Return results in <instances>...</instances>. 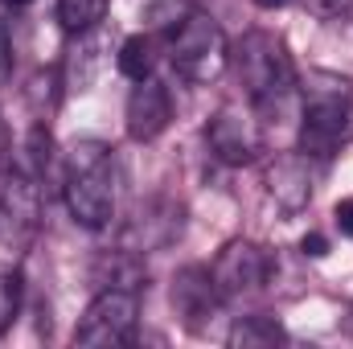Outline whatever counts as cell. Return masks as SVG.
Segmentation results:
<instances>
[{"instance_id": "ffe728a7", "label": "cell", "mask_w": 353, "mask_h": 349, "mask_svg": "<svg viewBox=\"0 0 353 349\" xmlns=\"http://www.w3.org/2000/svg\"><path fill=\"white\" fill-rule=\"evenodd\" d=\"M333 226H337L345 239H353V197H341V201L333 206Z\"/></svg>"}, {"instance_id": "7a4b0ae2", "label": "cell", "mask_w": 353, "mask_h": 349, "mask_svg": "<svg viewBox=\"0 0 353 349\" xmlns=\"http://www.w3.org/2000/svg\"><path fill=\"white\" fill-rule=\"evenodd\" d=\"M62 201L87 230H103L115 218V152L103 140H74L62 157Z\"/></svg>"}, {"instance_id": "cb8c5ba5", "label": "cell", "mask_w": 353, "mask_h": 349, "mask_svg": "<svg viewBox=\"0 0 353 349\" xmlns=\"http://www.w3.org/2000/svg\"><path fill=\"white\" fill-rule=\"evenodd\" d=\"M283 4H292V0H255V8H283Z\"/></svg>"}, {"instance_id": "d4e9b609", "label": "cell", "mask_w": 353, "mask_h": 349, "mask_svg": "<svg viewBox=\"0 0 353 349\" xmlns=\"http://www.w3.org/2000/svg\"><path fill=\"white\" fill-rule=\"evenodd\" d=\"M0 4H8V8H25V4H33V0H0Z\"/></svg>"}, {"instance_id": "7402d4cb", "label": "cell", "mask_w": 353, "mask_h": 349, "mask_svg": "<svg viewBox=\"0 0 353 349\" xmlns=\"http://www.w3.org/2000/svg\"><path fill=\"white\" fill-rule=\"evenodd\" d=\"M300 251H304L308 259H325V255H329V239L312 230V235H304V239H300Z\"/></svg>"}, {"instance_id": "6da1fadb", "label": "cell", "mask_w": 353, "mask_h": 349, "mask_svg": "<svg viewBox=\"0 0 353 349\" xmlns=\"http://www.w3.org/2000/svg\"><path fill=\"white\" fill-rule=\"evenodd\" d=\"M296 87H300V152L308 161H333L350 136L353 83L333 70H308Z\"/></svg>"}, {"instance_id": "5bb4252c", "label": "cell", "mask_w": 353, "mask_h": 349, "mask_svg": "<svg viewBox=\"0 0 353 349\" xmlns=\"http://www.w3.org/2000/svg\"><path fill=\"white\" fill-rule=\"evenodd\" d=\"M144 279H148L144 255L132 251V247H115V251L99 255V263H94V283H99V288H128V292H140Z\"/></svg>"}, {"instance_id": "52a82bcc", "label": "cell", "mask_w": 353, "mask_h": 349, "mask_svg": "<svg viewBox=\"0 0 353 349\" xmlns=\"http://www.w3.org/2000/svg\"><path fill=\"white\" fill-rule=\"evenodd\" d=\"M205 144H210V157L218 165H230V169L255 165L263 152V128H259L255 107L222 103L205 123Z\"/></svg>"}, {"instance_id": "277c9868", "label": "cell", "mask_w": 353, "mask_h": 349, "mask_svg": "<svg viewBox=\"0 0 353 349\" xmlns=\"http://www.w3.org/2000/svg\"><path fill=\"white\" fill-rule=\"evenodd\" d=\"M161 37H165V54H169L173 70L193 87L218 83L230 66V41H226L222 25L197 4H185L161 29Z\"/></svg>"}, {"instance_id": "603a6c76", "label": "cell", "mask_w": 353, "mask_h": 349, "mask_svg": "<svg viewBox=\"0 0 353 349\" xmlns=\"http://www.w3.org/2000/svg\"><path fill=\"white\" fill-rule=\"evenodd\" d=\"M4 165H12V140H8V128H4V119H0V169Z\"/></svg>"}, {"instance_id": "9a60e30c", "label": "cell", "mask_w": 353, "mask_h": 349, "mask_svg": "<svg viewBox=\"0 0 353 349\" xmlns=\"http://www.w3.org/2000/svg\"><path fill=\"white\" fill-rule=\"evenodd\" d=\"M288 341V329L275 321V317H239L226 333V346L230 349H271Z\"/></svg>"}, {"instance_id": "2e32d148", "label": "cell", "mask_w": 353, "mask_h": 349, "mask_svg": "<svg viewBox=\"0 0 353 349\" xmlns=\"http://www.w3.org/2000/svg\"><path fill=\"white\" fill-rule=\"evenodd\" d=\"M157 62H161V41H157L152 33H132V37L119 46V74L132 79V83L152 79Z\"/></svg>"}, {"instance_id": "5b68a950", "label": "cell", "mask_w": 353, "mask_h": 349, "mask_svg": "<svg viewBox=\"0 0 353 349\" xmlns=\"http://www.w3.org/2000/svg\"><path fill=\"white\" fill-rule=\"evenodd\" d=\"M210 275H214L222 304H243V300H255L259 292H267V283L275 279V255L259 243L234 239L218 251Z\"/></svg>"}, {"instance_id": "30bf717a", "label": "cell", "mask_w": 353, "mask_h": 349, "mask_svg": "<svg viewBox=\"0 0 353 349\" xmlns=\"http://www.w3.org/2000/svg\"><path fill=\"white\" fill-rule=\"evenodd\" d=\"M173 123V94L161 79H140L132 94H128V107H123V128L136 144H152L169 132Z\"/></svg>"}, {"instance_id": "9c48e42d", "label": "cell", "mask_w": 353, "mask_h": 349, "mask_svg": "<svg viewBox=\"0 0 353 349\" xmlns=\"http://www.w3.org/2000/svg\"><path fill=\"white\" fill-rule=\"evenodd\" d=\"M169 300H173V312L181 317V325L189 333H197V337L210 333V325H214V317L222 308V296L214 288V275L201 263H189V267L176 271L173 288H169Z\"/></svg>"}, {"instance_id": "3957f363", "label": "cell", "mask_w": 353, "mask_h": 349, "mask_svg": "<svg viewBox=\"0 0 353 349\" xmlns=\"http://www.w3.org/2000/svg\"><path fill=\"white\" fill-rule=\"evenodd\" d=\"M230 66H234L239 87H243L247 103L255 111H271V107L279 111L288 103V94L296 90V83H300L283 37L271 33V29H247L230 46Z\"/></svg>"}, {"instance_id": "8992f818", "label": "cell", "mask_w": 353, "mask_h": 349, "mask_svg": "<svg viewBox=\"0 0 353 349\" xmlns=\"http://www.w3.org/2000/svg\"><path fill=\"white\" fill-rule=\"evenodd\" d=\"M136 329H140V292L99 288L83 321L74 325V346H128Z\"/></svg>"}, {"instance_id": "d6986e66", "label": "cell", "mask_w": 353, "mask_h": 349, "mask_svg": "<svg viewBox=\"0 0 353 349\" xmlns=\"http://www.w3.org/2000/svg\"><path fill=\"white\" fill-rule=\"evenodd\" d=\"M304 8L321 21H341L353 12V0H304Z\"/></svg>"}, {"instance_id": "8fae6325", "label": "cell", "mask_w": 353, "mask_h": 349, "mask_svg": "<svg viewBox=\"0 0 353 349\" xmlns=\"http://www.w3.org/2000/svg\"><path fill=\"white\" fill-rule=\"evenodd\" d=\"M263 189H267V197H271L283 214H300V210H308V201H312V193H316L312 161H308L300 148L275 157V161L263 169Z\"/></svg>"}, {"instance_id": "7c38bea8", "label": "cell", "mask_w": 353, "mask_h": 349, "mask_svg": "<svg viewBox=\"0 0 353 349\" xmlns=\"http://www.w3.org/2000/svg\"><path fill=\"white\" fill-rule=\"evenodd\" d=\"M181 214H185V210H181V201H173V197H148V201L136 210V218L128 222L123 247H132V251H140V255L169 247L173 239H181V226H185Z\"/></svg>"}, {"instance_id": "e0dca14e", "label": "cell", "mask_w": 353, "mask_h": 349, "mask_svg": "<svg viewBox=\"0 0 353 349\" xmlns=\"http://www.w3.org/2000/svg\"><path fill=\"white\" fill-rule=\"evenodd\" d=\"M107 4H111V0H58V25H62L70 37L90 33V29L103 25Z\"/></svg>"}, {"instance_id": "ac0fdd59", "label": "cell", "mask_w": 353, "mask_h": 349, "mask_svg": "<svg viewBox=\"0 0 353 349\" xmlns=\"http://www.w3.org/2000/svg\"><path fill=\"white\" fill-rule=\"evenodd\" d=\"M17 308H21V279L17 275H0V333L12 325Z\"/></svg>"}, {"instance_id": "4fadbf2b", "label": "cell", "mask_w": 353, "mask_h": 349, "mask_svg": "<svg viewBox=\"0 0 353 349\" xmlns=\"http://www.w3.org/2000/svg\"><path fill=\"white\" fill-rule=\"evenodd\" d=\"M99 66H103V37H99V29H90V33H79L74 41H70V50H66V58H62V87L66 90H87L94 83V74H99Z\"/></svg>"}, {"instance_id": "44dd1931", "label": "cell", "mask_w": 353, "mask_h": 349, "mask_svg": "<svg viewBox=\"0 0 353 349\" xmlns=\"http://www.w3.org/2000/svg\"><path fill=\"white\" fill-rule=\"evenodd\" d=\"M12 83V41H8V29L0 25V87Z\"/></svg>"}, {"instance_id": "ba28073f", "label": "cell", "mask_w": 353, "mask_h": 349, "mask_svg": "<svg viewBox=\"0 0 353 349\" xmlns=\"http://www.w3.org/2000/svg\"><path fill=\"white\" fill-rule=\"evenodd\" d=\"M41 222V185L17 161L0 169V239L29 243Z\"/></svg>"}]
</instances>
